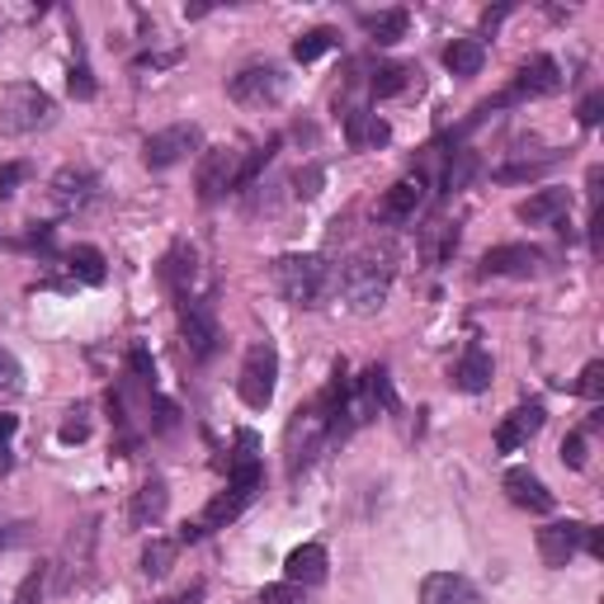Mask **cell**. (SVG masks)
Wrapping results in <instances>:
<instances>
[{
    "label": "cell",
    "mask_w": 604,
    "mask_h": 604,
    "mask_svg": "<svg viewBox=\"0 0 604 604\" xmlns=\"http://www.w3.org/2000/svg\"><path fill=\"white\" fill-rule=\"evenodd\" d=\"M392 275H396V265H392L388 250H359V256L336 275V289L345 293V302L355 312H378L388 302Z\"/></svg>",
    "instance_id": "1"
},
{
    "label": "cell",
    "mask_w": 604,
    "mask_h": 604,
    "mask_svg": "<svg viewBox=\"0 0 604 604\" xmlns=\"http://www.w3.org/2000/svg\"><path fill=\"white\" fill-rule=\"evenodd\" d=\"M275 289L283 293V302L293 307H322V302L336 293V269L322 256H279L275 260Z\"/></svg>",
    "instance_id": "2"
},
{
    "label": "cell",
    "mask_w": 604,
    "mask_h": 604,
    "mask_svg": "<svg viewBox=\"0 0 604 604\" xmlns=\"http://www.w3.org/2000/svg\"><path fill=\"white\" fill-rule=\"evenodd\" d=\"M53 119H57L53 94L38 90L34 81H14L5 94H0V133L24 137V133L53 128Z\"/></svg>",
    "instance_id": "3"
},
{
    "label": "cell",
    "mask_w": 604,
    "mask_h": 604,
    "mask_svg": "<svg viewBox=\"0 0 604 604\" xmlns=\"http://www.w3.org/2000/svg\"><path fill=\"white\" fill-rule=\"evenodd\" d=\"M275 388H279V355H275V345H269V340H260V345L246 349L236 392H242V402L250 411H265L269 402H275Z\"/></svg>",
    "instance_id": "4"
},
{
    "label": "cell",
    "mask_w": 604,
    "mask_h": 604,
    "mask_svg": "<svg viewBox=\"0 0 604 604\" xmlns=\"http://www.w3.org/2000/svg\"><path fill=\"white\" fill-rule=\"evenodd\" d=\"M242 166H246V156L236 152V147L203 152V156H199V175H194L199 199H203V203H217V199H227L232 189H242Z\"/></svg>",
    "instance_id": "5"
},
{
    "label": "cell",
    "mask_w": 604,
    "mask_h": 604,
    "mask_svg": "<svg viewBox=\"0 0 604 604\" xmlns=\"http://www.w3.org/2000/svg\"><path fill=\"white\" fill-rule=\"evenodd\" d=\"M180 336L189 359H213L217 345H222V331H217V312L209 298H180Z\"/></svg>",
    "instance_id": "6"
},
{
    "label": "cell",
    "mask_w": 604,
    "mask_h": 604,
    "mask_svg": "<svg viewBox=\"0 0 604 604\" xmlns=\"http://www.w3.org/2000/svg\"><path fill=\"white\" fill-rule=\"evenodd\" d=\"M203 147V128L199 123H175V128L147 137V147H142V161H147L152 170H166L175 161H184L189 152Z\"/></svg>",
    "instance_id": "7"
},
{
    "label": "cell",
    "mask_w": 604,
    "mask_h": 604,
    "mask_svg": "<svg viewBox=\"0 0 604 604\" xmlns=\"http://www.w3.org/2000/svg\"><path fill=\"white\" fill-rule=\"evenodd\" d=\"M232 100L236 104H250V109H265L283 94V71L279 67H246L242 76H232Z\"/></svg>",
    "instance_id": "8"
},
{
    "label": "cell",
    "mask_w": 604,
    "mask_h": 604,
    "mask_svg": "<svg viewBox=\"0 0 604 604\" xmlns=\"http://www.w3.org/2000/svg\"><path fill=\"white\" fill-rule=\"evenodd\" d=\"M562 86H567V76H562L558 61H552V57H529L519 67V76H515V90L501 94V104L524 100V94H558Z\"/></svg>",
    "instance_id": "9"
},
{
    "label": "cell",
    "mask_w": 604,
    "mask_h": 604,
    "mask_svg": "<svg viewBox=\"0 0 604 604\" xmlns=\"http://www.w3.org/2000/svg\"><path fill=\"white\" fill-rule=\"evenodd\" d=\"M544 265V250L534 246H496L482 256V275H505V279H534Z\"/></svg>",
    "instance_id": "10"
},
{
    "label": "cell",
    "mask_w": 604,
    "mask_h": 604,
    "mask_svg": "<svg viewBox=\"0 0 604 604\" xmlns=\"http://www.w3.org/2000/svg\"><path fill=\"white\" fill-rule=\"evenodd\" d=\"M544 421H548V411L538 406V402H529V406H515L511 416L501 421V430H496V449L501 454H515V449H524L538 430H544Z\"/></svg>",
    "instance_id": "11"
},
{
    "label": "cell",
    "mask_w": 604,
    "mask_h": 604,
    "mask_svg": "<svg viewBox=\"0 0 604 604\" xmlns=\"http://www.w3.org/2000/svg\"><path fill=\"white\" fill-rule=\"evenodd\" d=\"M501 486H505V496H511L519 511H529V515H548L552 505H558V501H552V491L538 482L529 468H511V472L501 477Z\"/></svg>",
    "instance_id": "12"
},
{
    "label": "cell",
    "mask_w": 604,
    "mask_h": 604,
    "mask_svg": "<svg viewBox=\"0 0 604 604\" xmlns=\"http://www.w3.org/2000/svg\"><path fill=\"white\" fill-rule=\"evenodd\" d=\"M161 289L170 293V298H189V283H194V275H199V256H194V246L189 242H175L166 256H161Z\"/></svg>",
    "instance_id": "13"
},
{
    "label": "cell",
    "mask_w": 604,
    "mask_h": 604,
    "mask_svg": "<svg viewBox=\"0 0 604 604\" xmlns=\"http://www.w3.org/2000/svg\"><path fill=\"white\" fill-rule=\"evenodd\" d=\"M421 203H425V180L421 175H406V180H396L383 203H378V222H411L421 213Z\"/></svg>",
    "instance_id": "14"
},
{
    "label": "cell",
    "mask_w": 604,
    "mask_h": 604,
    "mask_svg": "<svg viewBox=\"0 0 604 604\" xmlns=\"http://www.w3.org/2000/svg\"><path fill=\"white\" fill-rule=\"evenodd\" d=\"M581 534H585V524H571V519L538 529V558H544L548 567H567L581 552Z\"/></svg>",
    "instance_id": "15"
},
{
    "label": "cell",
    "mask_w": 604,
    "mask_h": 604,
    "mask_svg": "<svg viewBox=\"0 0 604 604\" xmlns=\"http://www.w3.org/2000/svg\"><path fill=\"white\" fill-rule=\"evenodd\" d=\"M47 194H53V203H57L61 213L86 209L90 194H94V175H90V170H81V166H67V170H57V175H53Z\"/></svg>",
    "instance_id": "16"
},
{
    "label": "cell",
    "mask_w": 604,
    "mask_h": 604,
    "mask_svg": "<svg viewBox=\"0 0 604 604\" xmlns=\"http://www.w3.org/2000/svg\"><path fill=\"white\" fill-rule=\"evenodd\" d=\"M421 604H477V585L458 571H435L421 585Z\"/></svg>",
    "instance_id": "17"
},
{
    "label": "cell",
    "mask_w": 604,
    "mask_h": 604,
    "mask_svg": "<svg viewBox=\"0 0 604 604\" xmlns=\"http://www.w3.org/2000/svg\"><path fill=\"white\" fill-rule=\"evenodd\" d=\"M515 213H519V222H529V227H548V222L571 213V189H538V194L524 199Z\"/></svg>",
    "instance_id": "18"
},
{
    "label": "cell",
    "mask_w": 604,
    "mask_h": 604,
    "mask_svg": "<svg viewBox=\"0 0 604 604\" xmlns=\"http://www.w3.org/2000/svg\"><path fill=\"white\" fill-rule=\"evenodd\" d=\"M166 505H170V491H166V482H161V477H147V482L137 486L133 505H128V519H133V529H152V524H161Z\"/></svg>",
    "instance_id": "19"
},
{
    "label": "cell",
    "mask_w": 604,
    "mask_h": 604,
    "mask_svg": "<svg viewBox=\"0 0 604 604\" xmlns=\"http://www.w3.org/2000/svg\"><path fill=\"white\" fill-rule=\"evenodd\" d=\"M326 548L322 544H302L289 552V562H283V577L289 585H322L326 581Z\"/></svg>",
    "instance_id": "20"
},
{
    "label": "cell",
    "mask_w": 604,
    "mask_h": 604,
    "mask_svg": "<svg viewBox=\"0 0 604 604\" xmlns=\"http://www.w3.org/2000/svg\"><path fill=\"white\" fill-rule=\"evenodd\" d=\"M491 373H496V369H491V355H486V349H463V359H458L454 363V388L458 392H486L491 388Z\"/></svg>",
    "instance_id": "21"
},
{
    "label": "cell",
    "mask_w": 604,
    "mask_h": 604,
    "mask_svg": "<svg viewBox=\"0 0 604 604\" xmlns=\"http://www.w3.org/2000/svg\"><path fill=\"white\" fill-rule=\"evenodd\" d=\"M392 137V128L378 114H369V109H349L345 114V142L349 147H383V142Z\"/></svg>",
    "instance_id": "22"
},
{
    "label": "cell",
    "mask_w": 604,
    "mask_h": 604,
    "mask_svg": "<svg viewBox=\"0 0 604 604\" xmlns=\"http://www.w3.org/2000/svg\"><path fill=\"white\" fill-rule=\"evenodd\" d=\"M486 61V47L482 38H454L449 47H444V67H449L454 76H477Z\"/></svg>",
    "instance_id": "23"
},
{
    "label": "cell",
    "mask_w": 604,
    "mask_h": 604,
    "mask_svg": "<svg viewBox=\"0 0 604 604\" xmlns=\"http://www.w3.org/2000/svg\"><path fill=\"white\" fill-rule=\"evenodd\" d=\"M416 67H406V61H388V67H378L373 71V81H369V90H373V100H392V94H402L411 81H416Z\"/></svg>",
    "instance_id": "24"
},
{
    "label": "cell",
    "mask_w": 604,
    "mask_h": 604,
    "mask_svg": "<svg viewBox=\"0 0 604 604\" xmlns=\"http://www.w3.org/2000/svg\"><path fill=\"white\" fill-rule=\"evenodd\" d=\"M406 24H411V14L406 10H383V14H363V29H369V38L373 43H396V38H406Z\"/></svg>",
    "instance_id": "25"
},
{
    "label": "cell",
    "mask_w": 604,
    "mask_h": 604,
    "mask_svg": "<svg viewBox=\"0 0 604 604\" xmlns=\"http://www.w3.org/2000/svg\"><path fill=\"white\" fill-rule=\"evenodd\" d=\"M67 269H71V275L81 279V283H104V275H109V269H104V256H100L94 246H76L71 256H67Z\"/></svg>",
    "instance_id": "26"
},
{
    "label": "cell",
    "mask_w": 604,
    "mask_h": 604,
    "mask_svg": "<svg viewBox=\"0 0 604 604\" xmlns=\"http://www.w3.org/2000/svg\"><path fill=\"white\" fill-rule=\"evenodd\" d=\"M175 552H180V544H170V538H152V544L142 548V577H166V571L175 567Z\"/></svg>",
    "instance_id": "27"
},
{
    "label": "cell",
    "mask_w": 604,
    "mask_h": 604,
    "mask_svg": "<svg viewBox=\"0 0 604 604\" xmlns=\"http://www.w3.org/2000/svg\"><path fill=\"white\" fill-rule=\"evenodd\" d=\"M477 170H482V161H477V152H454V161L444 166V189H449V194H458V189H468Z\"/></svg>",
    "instance_id": "28"
},
{
    "label": "cell",
    "mask_w": 604,
    "mask_h": 604,
    "mask_svg": "<svg viewBox=\"0 0 604 604\" xmlns=\"http://www.w3.org/2000/svg\"><path fill=\"white\" fill-rule=\"evenodd\" d=\"M458 250V227L454 222H435L430 227V242H425V260L430 265H444Z\"/></svg>",
    "instance_id": "29"
},
{
    "label": "cell",
    "mask_w": 604,
    "mask_h": 604,
    "mask_svg": "<svg viewBox=\"0 0 604 604\" xmlns=\"http://www.w3.org/2000/svg\"><path fill=\"white\" fill-rule=\"evenodd\" d=\"M336 47V29H307L298 43H293V61H316L322 53Z\"/></svg>",
    "instance_id": "30"
},
{
    "label": "cell",
    "mask_w": 604,
    "mask_h": 604,
    "mask_svg": "<svg viewBox=\"0 0 604 604\" xmlns=\"http://www.w3.org/2000/svg\"><path fill=\"white\" fill-rule=\"evenodd\" d=\"M552 161H558V156L548 152V156H538V161H515V166H501V170H496V180H501V184H515V180H534V175H544V170H548Z\"/></svg>",
    "instance_id": "31"
},
{
    "label": "cell",
    "mask_w": 604,
    "mask_h": 604,
    "mask_svg": "<svg viewBox=\"0 0 604 604\" xmlns=\"http://www.w3.org/2000/svg\"><path fill=\"white\" fill-rule=\"evenodd\" d=\"M90 439V411L86 406H76L67 421H61V444H81Z\"/></svg>",
    "instance_id": "32"
},
{
    "label": "cell",
    "mask_w": 604,
    "mask_h": 604,
    "mask_svg": "<svg viewBox=\"0 0 604 604\" xmlns=\"http://www.w3.org/2000/svg\"><path fill=\"white\" fill-rule=\"evenodd\" d=\"M577 392H581V396H591V402L604 392V363H600V359H591V363H585V369H581V378H577Z\"/></svg>",
    "instance_id": "33"
},
{
    "label": "cell",
    "mask_w": 604,
    "mask_h": 604,
    "mask_svg": "<svg viewBox=\"0 0 604 604\" xmlns=\"http://www.w3.org/2000/svg\"><path fill=\"white\" fill-rule=\"evenodd\" d=\"M322 180H326V170H322V166L298 170V175H293V184H298L293 194H298V199H316V194H322Z\"/></svg>",
    "instance_id": "34"
},
{
    "label": "cell",
    "mask_w": 604,
    "mask_h": 604,
    "mask_svg": "<svg viewBox=\"0 0 604 604\" xmlns=\"http://www.w3.org/2000/svg\"><path fill=\"white\" fill-rule=\"evenodd\" d=\"M24 388V373H20V363H14L5 349H0V396H14Z\"/></svg>",
    "instance_id": "35"
},
{
    "label": "cell",
    "mask_w": 604,
    "mask_h": 604,
    "mask_svg": "<svg viewBox=\"0 0 604 604\" xmlns=\"http://www.w3.org/2000/svg\"><path fill=\"white\" fill-rule=\"evenodd\" d=\"M260 604H302V585H289V581L265 585V591H260Z\"/></svg>",
    "instance_id": "36"
},
{
    "label": "cell",
    "mask_w": 604,
    "mask_h": 604,
    "mask_svg": "<svg viewBox=\"0 0 604 604\" xmlns=\"http://www.w3.org/2000/svg\"><path fill=\"white\" fill-rule=\"evenodd\" d=\"M67 86H71L76 100H94V76H90V67H71Z\"/></svg>",
    "instance_id": "37"
},
{
    "label": "cell",
    "mask_w": 604,
    "mask_h": 604,
    "mask_svg": "<svg viewBox=\"0 0 604 604\" xmlns=\"http://www.w3.org/2000/svg\"><path fill=\"white\" fill-rule=\"evenodd\" d=\"M577 119L585 123V128H595V123L604 119V94H600V90H595V94H585L581 109H577Z\"/></svg>",
    "instance_id": "38"
},
{
    "label": "cell",
    "mask_w": 604,
    "mask_h": 604,
    "mask_svg": "<svg viewBox=\"0 0 604 604\" xmlns=\"http://www.w3.org/2000/svg\"><path fill=\"white\" fill-rule=\"evenodd\" d=\"M562 463L567 468H585V435H567L562 439Z\"/></svg>",
    "instance_id": "39"
},
{
    "label": "cell",
    "mask_w": 604,
    "mask_h": 604,
    "mask_svg": "<svg viewBox=\"0 0 604 604\" xmlns=\"http://www.w3.org/2000/svg\"><path fill=\"white\" fill-rule=\"evenodd\" d=\"M152 406H156V430H175V425H180V411H175L166 396H156Z\"/></svg>",
    "instance_id": "40"
},
{
    "label": "cell",
    "mask_w": 604,
    "mask_h": 604,
    "mask_svg": "<svg viewBox=\"0 0 604 604\" xmlns=\"http://www.w3.org/2000/svg\"><path fill=\"white\" fill-rule=\"evenodd\" d=\"M133 373L142 378V383H152V378H156V363H152V355H147V349H133Z\"/></svg>",
    "instance_id": "41"
},
{
    "label": "cell",
    "mask_w": 604,
    "mask_h": 604,
    "mask_svg": "<svg viewBox=\"0 0 604 604\" xmlns=\"http://www.w3.org/2000/svg\"><path fill=\"white\" fill-rule=\"evenodd\" d=\"M20 180H24V166H0V199H10Z\"/></svg>",
    "instance_id": "42"
},
{
    "label": "cell",
    "mask_w": 604,
    "mask_h": 604,
    "mask_svg": "<svg viewBox=\"0 0 604 604\" xmlns=\"http://www.w3.org/2000/svg\"><path fill=\"white\" fill-rule=\"evenodd\" d=\"M38 595H43V571H38V577H29V581L20 585V595H14V604H38Z\"/></svg>",
    "instance_id": "43"
},
{
    "label": "cell",
    "mask_w": 604,
    "mask_h": 604,
    "mask_svg": "<svg viewBox=\"0 0 604 604\" xmlns=\"http://www.w3.org/2000/svg\"><path fill=\"white\" fill-rule=\"evenodd\" d=\"M14 430H20V421H14L10 411H0V444H5V439H10Z\"/></svg>",
    "instance_id": "44"
},
{
    "label": "cell",
    "mask_w": 604,
    "mask_h": 604,
    "mask_svg": "<svg viewBox=\"0 0 604 604\" xmlns=\"http://www.w3.org/2000/svg\"><path fill=\"white\" fill-rule=\"evenodd\" d=\"M505 14H511V5H501V10H486V14H482V29H496V24L505 20Z\"/></svg>",
    "instance_id": "45"
},
{
    "label": "cell",
    "mask_w": 604,
    "mask_h": 604,
    "mask_svg": "<svg viewBox=\"0 0 604 604\" xmlns=\"http://www.w3.org/2000/svg\"><path fill=\"white\" fill-rule=\"evenodd\" d=\"M5 538H10V534H5V529H0V544H5Z\"/></svg>",
    "instance_id": "46"
}]
</instances>
